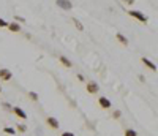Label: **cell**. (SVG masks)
Masks as SVG:
<instances>
[{"label":"cell","mask_w":158,"mask_h":136,"mask_svg":"<svg viewBox=\"0 0 158 136\" xmlns=\"http://www.w3.org/2000/svg\"><path fill=\"white\" fill-rule=\"evenodd\" d=\"M128 16L135 18L136 21H139V22H142V24H147V22H149V18H147L146 15H144V13L136 11V10H130V11H128Z\"/></svg>","instance_id":"6da1fadb"},{"label":"cell","mask_w":158,"mask_h":136,"mask_svg":"<svg viewBox=\"0 0 158 136\" xmlns=\"http://www.w3.org/2000/svg\"><path fill=\"white\" fill-rule=\"evenodd\" d=\"M85 89H87V92L92 93V95H95V93L100 92V86H98V83H95V81H89L87 86H85Z\"/></svg>","instance_id":"7a4b0ae2"},{"label":"cell","mask_w":158,"mask_h":136,"mask_svg":"<svg viewBox=\"0 0 158 136\" xmlns=\"http://www.w3.org/2000/svg\"><path fill=\"white\" fill-rule=\"evenodd\" d=\"M56 3H57V6L62 8V10H67V11L73 10V3L70 2V0H56Z\"/></svg>","instance_id":"3957f363"},{"label":"cell","mask_w":158,"mask_h":136,"mask_svg":"<svg viewBox=\"0 0 158 136\" xmlns=\"http://www.w3.org/2000/svg\"><path fill=\"white\" fill-rule=\"evenodd\" d=\"M13 73L8 70V68H0V79L2 81H11Z\"/></svg>","instance_id":"277c9868"},{"label":"cell","mask_w":158,"mask_h":136,"mask_svg":"<svg viewBox=\"0 0 158 136\" xmlns=\"http://www.w3.org/2000/svg\"><path fill=\"white\" fill-rule=\"evenodd\" d=\"M98 103H100V106L103 108V109H109V108L112 106L111 100L106 98V97H100V98H98Z\"/></svg>","instance_id":"5b68a950"},{"label":"cell","mask_w":158,"mask_h":136,"mask_svg":"<svg viewBox=\"0 0 158 136\" xmlns=\"http://www.w3.org/2000/svg\"><path fill=\"white\" fill-rule=\"evenodd\" d=\"M46 124L51 127V128H54V130H59L60 128V124H59V120L56 117H48L46 119Z\"/></svg>","instance_id":"8992f818"},{"label":"cell","mask_w":158,"mask_h":136,"mask_svg":"<svg viewBox=\"0 0 158 136\" xmlns=\"http://www.w3.org/2000/svg\"><path fill=\"white\" fill-rule=\"evenodd\" d=\"M11 113H15V114H16L19 119H27V114H25V113L21 109L19 106H15V108H13V111H11Z\"/></svg>","instance_id":"52a82bcc"},{"label":"cell","mask_w":158,"mask_h":136,"mask_svg":"<svg viewBox=\"0 0 158 136\" xmlns=\"http://www.w3.org/2000/svg\"><path fill=\"white\" fill-rule=\"evenodd\" d=\"M141 62H142L144 65H146L147 68H150L152 71H156V65H155L153 62H150L149 59H146V57H142V59H141Z\"/></svg>","instance_id":"ba28073f"},{"label":"cell","mask_w":158,"mask_h":136,"mask_svg":"<svg viewBox=\"0 0 158 136\" xmlns=\"http://www.w3.org/2000/svg\"><path fill=\"white\" fill-rule=\"evenodd\" d=\"M6 29L11 30V32H21V25H19L18 22H8Z\"/></svg>","instance_id":"9c48e42d"},{"label":"cell","mask_w":158,"mask_h":136,"mask_svg":"<svg viewBox=\"0 0 158 136\" xmlns=\"http://www.w3.org/2000/svg\"><path fill=\"white\" fill-rule=\"evenodd\" d=\"M115 38H117V41L120 43V45H123V46H127V45H128V38H127L125 35H122V33H117V35H115Z\"/></svg>","instance_id":"30bf717a"},{"label":"cell","mask_w":158,"mask_h":136,"mask_svg":"<svg viewBox=\"0 0 158 136\" xmlns=\"http://www.w3.org/2000/svg\"><path fill=\"white\" fill-rule=\"evenodd\" d=\"M59 60H60V63H63V65L67 66V68H71V66H73L71 60H70V59H67L65 56H60V57H59Z\"/></svg>","instance_id":"8fae6325"},{"label":"cell","mask_w":158,"mask_h":136,"mask_svg":"<svg viewBox=\"0 0 158 136\" xmlns=\"http://www.w3.org/2000/svg\"><path fill=\"white\" fill-rule=\"evenodd\" d=\"M71 21H73V24L76 25V29H77L79 32H82V30H84V25H82V22H81V21H79V19H76V18H73Z\"/></svg>","instance_id":"7c38bea8"},{"label":"cell","mask_w":158,"mask_h":136,"mask_svg":"<svg viewBox=\"0 0 158 136\" xmlns=\"http://www.w3.org/2000/svg\"><path fill=\"white\" fill-rule=\"evenodd\" d=\"M3 133H5V134H16V128H13V127H5V128H3Z\"/></svg>","instance_id":"4fadbf2b"},{"label":"cell","mask_w":158,"mask_h":136,"mask_svg":"<svg viewBox=\"0 0 158 136\" xmlns=\"http://www.w3.org/2000/svg\"><path fill=\"white\" fill-rule=\"evenodd\" d=\"M123 136H138V133H136L133 128H128V130H125Z\"/></svg>","instance_id":"5bb4252c"},{"label":"cell","mask_w":158,"mask_h":136,"mask_svg":"<svg viewBox=\"0 0 158 136\" xmlns=\"http://www.w3.org/2000/svg\"><path fill=\"white\" fill-rule=\"evenodd\" d=\"M16 130H18L19 133H25V131H27V127H25V125H22V124H19V125L16 127Z\"/></svg>","instance_id":"9a60e30c"},{"label":"cell","mask_w":158,"mask_h":136,"mask_svg":"<svg viewBox=\"0 0 158 136\" xmlns=\"http://www.w3.org/2000/svg\"><path fill=\"white\" fill-rule=\"evenodd\" d=\"M29 97H30L33 101H38V95H36L35 92H29Z\"/></svg>","instance_id":"2e32d148"},{"label":"cell","mask_w":158,"mask_h":136,"mask_svg":"<svg viewBox=\"0 0 158 136\" xmlns=\"http://www.w3.org/2000/svg\"><path fill=\"white\" fill-rule=\"evenodd\" d=\"M120 116H122V113H120V111H114V114H112V117H114V119H118Z\"/></svg>","instance_id":"e0dca14e"},{"label":"cell","mask_w":158,"mask_h":136,"mask_svg":"<svg viewBox=\"0 0 158 136\" xmlns=\"http://www.w3.org/2000/svg\"><path fill=\"white\" fill-rule=\"evenodd\" d=\"M15 21H16V22H25V19L21 18V16H15Z\"/></svg>","instance_id":"ac0fdd59"},{"label":"cell","mask_w":158,"mask_h":136,"mask_svg":"<svg viewBox=\"0 0 158 136\" xmlns=\"http://www.w3.org/2000/svg\"><path fill=\"white\" fill-rule=\"evenodd\" d=\"M62 136H74V133H73V131H63Z\"/></svg>","instance_id":"d6986e66"},{"label":"cell","mask_w":158,"mask_h":136,"mask_svg":"<svg viewBox=\"0 0 158 136\" xmlns=\"http://www.w3.org/2000/svg\"><path fill=\"white\" fill-rule=\"evenodd\" d=\"M122 2H123V3H127V5H133V3L136 2V0H122Z\"/></svg>","instance_id":"ffe728a7"},{"label":"cell","mask_w":158,"mask_h":136,"mask_svg":"<svg viewBox=\"0 0 158 136\" xmlns=\"http://www.w3.org/2000/svg\"><path fill=\"white\" fill-rule=\"evenodd\" d=\"M3 108H5L6 111H13V108H11V106H10L8 103H3Z\"/></svg>","instance_id":"44dd1931"},{"label":"cell","mask_w":158,"mask_h":136,"mask_svg":"<svg viewBox=\"0 0 158 136\" xmlns=\"http://www.w3.org/2000/svg\"><path fill=\"white\" fill-rule=\"evenodd\" d=\"M6 25H8V22L5 19H0V27H6Z\"/></svg>","instance_id":"7402d4cb"},{"label":"cell","mask_w":158,"mask_h":136,"mask_svg":"<svg viewBox=\"0 0 158 136\" xmlns=\"http://www.w3.org/2000/svg\"><path fill=\"white\" fill-rule=\"evenodd\" d=\"M77 79L81 81V83H84V76H82V74H77Z\"/></svg>","instance_id":"603a6c76"},{"label":"cell","mask_w":158,"mask_h":136,"mask_svg":"<svg viewBox=\"0 0 158 136\" xmlns=\"http://www.w3.org/2000/svg\"><path fill=\"white\" fill-rule=\"evenodd\" d=\"M0 92H2V87H0Z\"/></svg>","instance_id":"cb8c5ba5"}]
</instances>
